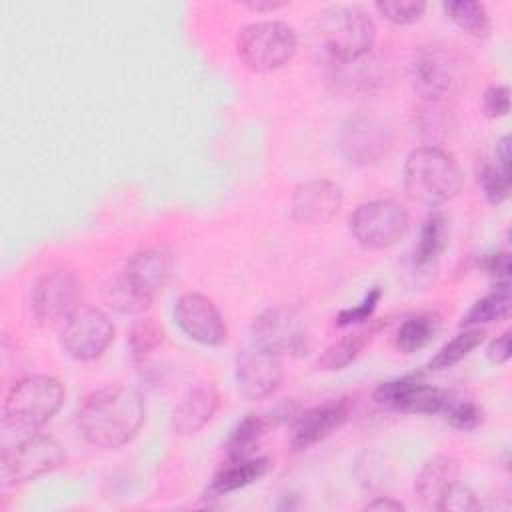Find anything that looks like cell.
Segmentation results:
<instances>
[{"label":"cell","mask_w":512,"mask_h":512,"mask_svg":"<svg viewBox=\"0 0 512 512\" xmlns=\"http://www.w3.org/2000/svg\"><path fill=\"white\" fill-rule=\"evenodd\" d=\"M480 188L488 204H500L510 192V174L500 170L496 164H486L480 172Z\"/></svg>","instance_id":"35"},{"label":"cell","mask_w":512,"mask_h":512,"mask_svg":"<svg viewBox=\"0 0 512 512\" xmlns=\"http://www.w3.org/2000/svg\"><path fill=\"white\" fill-rule=\"evenodd\" d=\"M448 396L450 392L422 382L416 374L382 382L374 390V400L380 406L410 414H438Z\"/></svg>","instance_id":"12"},{"label":"cell","mask_w":512,"mask_h":512,"mask_svg":"<svg viewBox=\"0 0 512 512\" xmlns=\"http://www.w3.org/2000/svg\"><path fill=\"white\" fill-rule=\"evenodd\" d=\"M462 188V170L456 158L440 146H422L404 162V190L422 204L436 206L454 198Z\"/></svg>","instance_id":"3"},{"label":"cell","mask_w":512,"mask_h":512,"mask_svg":"<svg viewBox=\"0 0 512 512\" xmlns=\"http://www.w3.org/2000/svg\"><path fill=\"white\" fill-rule=\"evenodd\" d=\"M282 382L280 358L258 348H244L236 358V386L248 400H264Z\"/></svg>","instance_id":"15"},{"label":"cell","mask_w":512,"mask_h":512,"mask_svg":"<svg viewBox=\"0 0 512 512\" xmlns=\"http://www.w3.org/2000/svg\"><path fill=\"white\" fill-rule=\"evenodd\" d=\"M108 302L114 310L122 314H142L152 304L150 300L140 296L122 274L112 280L108 288Z\"/></svg>","instance_id":"33"},{"label":"cell","mask_w":512,"mask_h":512,"mask_svg":"<svg viewBox=\"0 0 512 512\" xmlns=\"http://www.w3.org/2000/svg\"><path fill=\"white\" fill-rule=\"evenodd\" d=\"M480 266L486 270V274L506 280V278L510 276V254H508V252L486 254V256L480 260Z\"/></svg>","instance_id":"39"},{"label":"cell","mask_w":512,"mask_h":512,"mask_svg":"<svg viewBox=\"0 0 512 512\" xmlns=\"http://www.w3.org/2000/svg\"><path fill=\"white\" fill-rule=\"evenodd\" d=\"M254 346L274 356H300L310 348V330L296 308H266L252 324Z\"/></svg>","instance_id":"8"},{"label":"cell","mask_w":512,"mask_h":512,"mask_svg":"<svg viewBox=\"0 0 512 512\" xmlns=\"http://www.w3.org/2000/svg\"><path fill=\"white\" fill-rule=\"evenodd\" d=\"M366 510H386V512H402L404 504L392 498H376L374 502L366 504Z\"/></svg>","instance_id":"43"},{"label":"cell","mask_w":512,"mask_h":512,"mask_svg":"<svg viewBox=\"0 0 512 512\" xmlns=\"http://www.w3.org/2000/svg\"><path fill=\"white\" fill-rule=\"evenodd\" d=\"M66 460L64 446L50 434H30L12 448L2 450L0 480L2 486H16L36 480L60 468Z\"/></svg>","instance_id":"6"},{"label":"cell","mask_w":512,"mask_h":512,"mask_svg":"<svg viewBox=\"0 0 512 512\" xmlns=\"http://www.w3.org/2000/svg\"><path fill=\"white\" fill-rule=\"evenodd\" d=\"M442 414L444 420L456 430H474L484 420V412L476 402L468 398H454L452 394L448 396Z\"/></svg>","instance_id":"31"},{"label":"cell","mask_w":512,"mask_h":512,"mask_svg":"<svg viewBox=\"0 0 512 512\" xmlns=\"http://www.w3.org/2000/svg\"><path fill=\"white\" fill-rule=\"evenodd\" d=\"M380 298H382V288H380V286H372L358 306H354V308H344V310L338 312L336 324H338V326L364 324V322L374 314V310H376Z\"/></svg>","instance_id":"36"},{"label":"cell","mask_w":512,"mask_h":512,"mask_svg":"<svg viewBox=\"0 0 512 512\" xmlns=\"http://www.w3.org/2000/svg\"><path fill=\"white\" fill-rule=\"evenodd\" d=\"M414 126L426 146H438L454 128V116L444 100H420V106L414 112Z\"/></svg>","instance_id":"24"},{"label":"cell","mask_w":512,"mask_h":512,"mask_svg":"<svg viewBox=\"0 0 512 512\" xmlns=\"http://www.w3.org/2000/svg\"><path fill=\"white\" fill-rule=\"evenodd\" d=\"M80 282L68 270L44 274L32 290V310L42 326L64 324L80 306Z\"/></svg>","instance_id":"11"},{"label":"cell","mask_w":512,"mask_h":512,"mask_svg":"<svg viewBox=\"0 0 512 512\" xmlns=\"http://www.w3.org/2000/svg\"><path fill=\"white\" fill-rule=\"evenodd\" d=\"M270 418L262 416V414H246L230 432L228 440H226V456L228 460H244L250 458L258 446V442L262 440V436L266 434L268 426H270Z\"/></svg>","instance_id":"25"},{"label":"cell","mask_w":512,"mask_h":512,"mask_svg":"<svg viewBox=\"0 0 512 512\" xmlns=\"http://www.w3.org/2000/svg\"><path fill=\"white\" fill-rule=\"evenodd\" d=\"M392 148V128L376 112L352 114L340 130V152L356 166L378 164Z\"/></svg>","instance_id":"9"},{"label":"cell","mask_w":512,"mask_h":512,"mask_svg":"<svg viewBox=\"0 0 512 512\" xmlns=\"http://www.w3.org/2000/svg\"><path fill=\"white\" fill-rule=\"evenodd\" d=\"M174 320L190 340L204 346H218L228 334L220 310L208 296L198 292H186L176 300Z\"/></svg>","instance_id":"13"},{"label":"cell","mask_w":512,"mask_h":512,"mask_svg":"<svg viewBox=\"0 0 512 512\" xmlns=\"http://www.w3.org/2000/svg\"><path fill=\"white\" fill-rule=\"evenodd\" d=\"M270 464L266 458H244V460H228V464L214 476L208 494L222 496L234 490H240L256 480H260L268 472Z\"/></svg>","instance_id":"23"},{"label":"cell","mask_w":512,"mask_h":512,"mask_svg":"<svg viewBox=\"0 0 512 512\" xmlns=\"http://www.w3.org/2000/svg\"><path fill=\"white\" fill-rule=\"evenodd\" d=\"M496 166L510 174V136H502L496 144Z\"/></svg>","instance_id":"41"},{"label":"cell","mask_w":512,"mask_h":512,"mask_svg":"<svg viewBox=\"0 0 512 512\" xmlns=\"http://www.w3.org/2000/svg\"><path fill=\"white\" fill-rule=\"evenodd\" d=\"M342 200L338 184L330 180H308L292 192L290 214L298 224L320 226L340 212Z\"/></svg>","instance_id":"16"},{"label":"cell","mask_w":512,"mask_h":512,"mask_svg":"<svg viewBox=\"0 0 512 512\" xmlns=\"http://www.w3.org/2000/svg\"><path fill=\"white\" fill-rule=\"evenodd\" d=\"M144 400L128 386H110L92 392L78 408V428L96 448L116 450L128 444L144 422Z\"/></svg>","instance_id":"1"},{"label":"cell","mask_w":512,"mask_h":512,"mask_svg":"<svg viewBox=\"0 0 512 512\" xmlns=\"http://www.w3.org/2000/svg\"><path fill=\"white\" fill-rule=\"evenodd\" d=\"M66 398L60 380L34 374L18 380L4 402V420L20 432H36L62 408Z\"/></svg>","instance_id":"4"},{"label":"cell","mask_w":512,"mask_h":512,"mask_svg":"<svg viewBox=\"0 0 512 512\" xmlns=\"http://www.w3.org/2000/svg\"><path fill=\"white\" fill-rule=\"evenodd\" d=\"M448 236H450L448 218L440 210L430 212L420 228V238L414 252L416 264L426 266L436 262L444 252V248L448 246Z\"/></svg>","instance_id":"26"},{"label":"cell","mask_w":512,"mask_h":512,"mask_svg":"<svg viewBox=\"0 0 512 512\" xmlns=\"http://www.w3.org/2000/svg\"><path fill=\"white\" fill-rule=\"evenodd\" d=\"M288 2H276V0H250V2H244V8L256 12V14H264V12H274V10H280L284 8Z\"/></svg>","instance_id":"42"},{"label":"cell","mask_w":512,"mask_h":512,"mask_svg":"<svg viewBox=\"0 0 512 512\" xmlns=\"http://www.w3.org/2000/svg\"><path fill=\"white\" fill-rule=\"evenodd\" d=\"M162 338L164 328L156 322V318L138 320L130 332V350L134 358H144L146 354H150L162 342Z\"/></svg>","instance_id":"34"},{"label":"cell","mask_w":512,"mask_h":512,"mask_svg":"<svg viewBox=\"0 0 512 512\" xmlns=\"http://www.w3.org/2000/svg\"><path fill=\"white\" fill-rule=\"evenodd\" d=\"M376 12L396 24V26H408L414 24L422 18V14L426 12V2L420 0H378L374 4Z\"/></svg>","instance_id":"32"},{"label":"cell","mask_w":512,"mask_h":512,"mask_svg":"<svg viewBox=\"0 0 512 512\" xmlns=\"http://www.w3.org/2000/svg\"><path fill=\"white\" fill-rule=\"evenodd\" d=\"M172 256L160 248H148L136 252L122 276L128 280V284L146 300H154L170 282L172 278Z\"/></svg>","instance_id":"18"},{"label":"cell","mask_w":512,"mask_h":512,"mask_svg":"<svg viewBox=\"0 0 512 512\" xmlns=\"http://www.w3.org/2000/svg\"><path fill=\"white\" fill-rule=\"evenodd\" d=\"M114 340V324L94 306H78L62 324L60 342L76 360L100 358Z\"/></svg>","instance_id":"10"},{"label":"cell","mask_w":512,"mask_h":512,"mask_svg":"<svg viewBox=\"0 0 512 512\" xmlns=\"http://www.w3.org/2000/svg\"><path fill=\"white\" fill-rule=\"evenodd\" d=\"M486 332L480 328H468L460 334H456L450 342H446L436 356L428 362V370H444L450 368L454 364H458L460 360H464L474 348H478L484 342Z\"/></svg>","instance_id":"30"},{"label":"cell","mask_w":512,"mask_h":512,"mask_svg":"<svg viewBox=\"0 0 512 512\" xmlns=\"http://www.w3.org/2000/svg\"><path fill=\"white\" fill-rule=\"evenodd\" d=\"M458 82V66L438 48L420 50L410 64V84L420 100H446Z\"/></svg>","instance_id":"14"},{"label":"cell","mask_w":512,"mask_h":512,"mask_svg":"<svg viewBox=\"0 0 512 512\" xmlns=\"http://www.w3.org/2000/svg\"><path fill=\"white\" fill-rule=\"evenodd\" d=\"M388 324V320H376L366 328H360L352 334H346L344 338H340L338 342L330 344L316 360L318 370H326V372H334V370H342L346 368L352 360L358 358V354L372 342V338Z\"/></svg>","instance_id":"22"},{"label":"cell","mask_w":512,"mask_h":512,"mask_svg":"<svg viewBox=\"0 0 512 512\" xmlns=\"http://www.w3.org/2000/svg\"><path fill=\"white\" fill-rule=\"evenodd\" d=\"M446 16L468 36L486 38L492 30V20L484 4L474 0H448L442 4Z\"/></svg>","instance_id":"28"},{"label":"cell","mask_w":512,"mask_h":512,"mask_svg":"<svg viewBox=\"0 0 512 512\" xmlns=\"http://www.w3.org/2000/svg\"><path fill=\"white\" fill-rule=\"evenodd\" d=\"M352 402L350 398H332L322 404H316L294 418V430L290 444L294 450H306L312 444L324 440L334 430H338L350 416Z\"/></svg>","instance_id":"17"},{"label":"cell","mask_w":512,"mask_h":512,"mask_svg":"<svg viewBox=\"0 0 512 512\" xmlns=\"http://www.w3.org/2000/svg\"><path fill=\"white\" fill-rule=\"evenodd\" d=\"M438 330H440V316L436 312L416 314L400 326L396 334V348L404 354L418 352L434 340Z\"/></svg>","instance_id":"29"},{"label":"cell","mask_w":512,"mask_h":512,"mask_svg":"<svg viewBox=\"0 0 512 512\" xmlns=\"http://www.w3.org/2000/svg\"><path fill=\"white\" fill-rule=\"evenodd\" d=\"M220 402V394L212 382H200L190 388L172 412V428L178 434H196L214 416Z\"/></svg>","instance_id":"19"},{"label":"cell","mask_w":512,"mask_h":512,"mask_svg":"<svg viewBox=\"0 0 512 512\" xmlns=\"http://www.w3.org/2000/svg\"><path fill=\"white\" fill-rule=\"evenodd\" d=\"M510 306H512L510 284L508 282H500L490 294H486L484 298H480V300H476L472 304V308L462 316L460 326L472 328V326H480V324L502 320V318H506L510 314Z\"/></svg>","instance_id":"27"},{"label":"cell","mask_w":512,"mask_h":512,"mask_svg":"<svg viewBox=\"0 0 512 512\" xmlns=\"http://www.w3.org/2000/svg\"><path fill=\"white\" fill-rule=\"evenodd\" d=\"M406 208L390 198L360 204L348 218L354 240L366 250H384L394 246L408 230Z\"/></svg>","instance_id":"7"},{"label":"cell","mask_w":512,"mask_h":512,"mask_svg":"<svg viewBox=\"0 0 512 512\" xmlns=\"http://www.w3.org/2000/svg\"><path fill=\"white\" fill-rule=\"evenodd\" d=\"M482 110L488 118H502L510 112V90L504 84H492L482 96Z\"/></svg>","instance_id":"37"},{"label":"cell","mask_w":512,"mask_h":512,"mask_svg":"<svg viewBox=\"0 0 512 512\" xmlns=\"http://www.w3.org/2000/svg\"><path fill=\"white\" fill-rule=\"evenodd\" d=\"M480 504L476 500V494L466 488L460 486L458 482L446 492V496L440 500L438 510H450V512H470V510H478Z\"/></svg>","instance_id":"38"},{"label":"cell","mask_w":512,"mask_h":512,"mask_svg":"<svg viewBox=\"0 0 512 512\" xmlns=\"http://www.w3.org/2000/svg\"><path fill=\"white\" fill-rule=\"evenodd\" d=\"M488 360L492 364H506L512 356V336L510 332H504L502 336H498L490 346H488Z\"/></svg>","instance_id":"40"},{"label":"cell","mask_w":512,"mask_h":512,"mask_svg":"<svg viewBox=\"0 0 512 512\" xmlns=\"http://www.w3.org/2000/svg\"><path fill=\"white\" fill-rule=\"evenodd\" d=\"M298 48L292 26L278 20L252 22L244 26L236 40L240 60L258 72H270L288 64Z\"/></svg>","instance_id":"5"},{"label":"cell","mask_w":512,"mask_h":512,"mask_svg":"<svg viewBox=\"0 0 512 512\" xmlns=\"http://www.w3.org/2000/svg\"><path fill=\"white\" fill-rule=\"evenodd\" d=\"M458 476H460V466L456 458L448 454H438L430 458L418 472L416 484H414V492L422 502V506L438 510L440 500L458 482Z\"/></svg>","instance_id":"20"},{"label":"cell","mask_w":512,"mask_h":512,"mask_svg":"<svg viewBox=\"0 0 512 512\" xmlns=\"http://www.w3.org/2000/svg\"><path fill=\"white\" fill-rule=\"evenodd\" d=\"M316 40L328 64H342L370 54L376 26L358 6H332L318 14Z\"/></svg>","instance_id":"2"},{"label":"cell","mask_w":512,"mask_h":512,"mask_svg":"<svg viewBox=\"0 0 512 512\" xmlns=\"http://www.w3.org/2000/svg\"><path fill=\"white\" fill-rule=\"evenodd\" d=\"M332 66L334 80L348 92H376L386 82V66L370 54Z\"/></svg>","instance_id":"21"}]
</instances>
